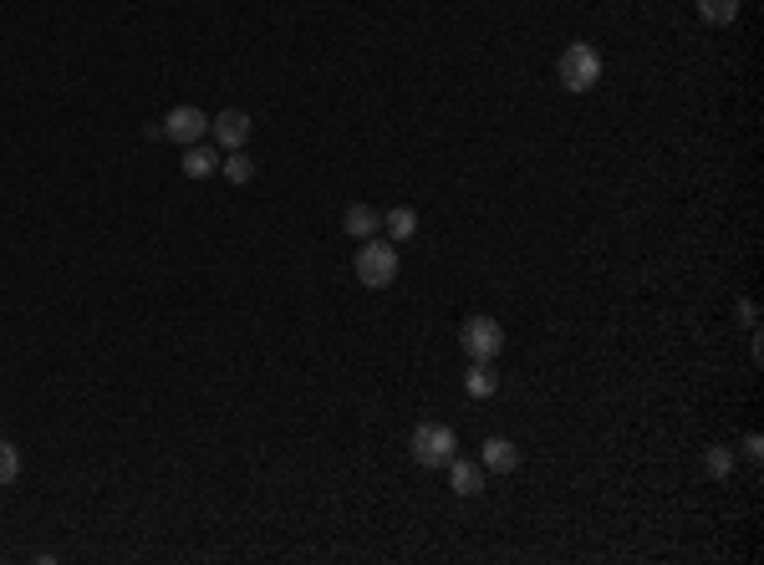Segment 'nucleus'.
<instances>
[{
	"label": "nucleus",
	"mask_w": 764,
	"mask_h": 565,
	"mask_svg": "<svg viewBox=\"0 0 764 565\" xmlns=\"http://www.w3.org/2000/svg\"><path fill=\"white\" fill-rule=\"evenodd\" d=\"M454 448H459V438H454L449 423H418L413 438H408V454H413V464H423V469H444V464L454 459Z\"/></svg>",
	"instance_id": "obj_3"
},
{
	"label": "nucleus",
	"mask_w": 764,
	"mask_h": 565,
	"mask_svg": "<svg viewBox=\"0 0 764 565\" xmlns=\"http://www.w3.org/2000/svg\"><path fill=\"white\" fill-rule=\"evenodd\" d=\"M556 77L566 92H591L596 82H602V51H596L591 41H571L561 51V62H556Z\"/></svg>",
	"instance_id": "obj_2"
},
{
	"label": "nucleus",
	"mask_w": 764,
	"mask_h": 565,
	"mask_svg": "<svg viewBox=\"0 0 764 565\" xmlns=\"http://www.w3.org/2000/svg\"><path fill=\"white\" fill-rule=\"evenodd\" d=\"M744 454H749V459H764V438H759V433L744 438Z\"/></svg>",
	"instance_id": "obj_17"
},
{
	"label": "nucleus",
	"mask_w": 764,
	"mask_h": 565,
	"mask_svg": "<svg viewBox=\"0 0 764 565\" xmlns=\"http://www.w3.org/2000/svg\"><path fill=\"white\" fill-rule=\"evenodd\" d=\"M250 128H255V123H250V112H240V107H225L220 118H209V133H214V143H220V148H230V153L250 143Z\"/></svg>",
	"instance_id": "obj_6"
},
{
	"label": "nucleus",
	"mask_w": 764,
	"mask_h": 565,
	"mask_svg": "<svg viewBox=\"0 0 764 565\" xmlns=\"http://www.w3.org/2000/svg\"><path fill=\"white\" fill-rule=\"evenodd\" d=\"M352 270H357V280H362L367 291H388L393 280H398V250H393V240H377V235L362 240Z\"/></svg>",
	"instance_id": "obj_1"
},
{
	"label": "nucleus",
	"mask_w": 764,
	"mask_h": 565,
	"mask_svg": "<svg viewBox=\"0 0 764 565\" xmlns=\"http://www.w3.org/2000/svg\"><path fill=\"white\" fill-rule=\"evenodd\" d=\"M220 174H225L230 184H250V179H255V163L245 158V148H235L230 158H220Z\"/></svg>",
	"instance_id": "obj_15"
},
{
	"label": "nucleus",
	"mask_w": 764,
	"mask_h": 565,
	"mask_svg": "<svg viewBox=\"0 0 764 565\" xmlns=\"http://www.w3.org/2000/svg\"><path fill=\"white\" fill-rule=\"evenodd\" d=\"M444 469H449V489H454L459 499H474V494L484 489V464H464V459H449Z\"/></svg>",
	"instance_id": "obj_8"
},
{
	"label": "nucleus",
	"mask_w": 764,
	"mask_h": 565,
	"mask_svg": "<svg viewBox=\"0 0 764 565\" xmlns=\"http://www.w3.org/2000/svg\"><path fill=\"white\" fill-rule=\"evenodd\" d=\"M739 321H744V326H754V321H759V311H754V301H739Z\"/></svg>",
	"instance_id": "obj_18"
},
{
	"label": "nucleus",
	"mask_w": 764,
	"mask_h": 565,
	"mask_svg": "<svg viewBox=\"0 0 764 565\" xmlns=\"http://www.w3.org/2000/svg\"><path fill=\"white\" fill-rule=\"evenodd\" d=\"M16 474H21V454H16V443L0 438V489L16 484Z\"/></svg>",
	"instance_id": "obj_16"
},
{
	"label": "nucleus",
	"mask_w": 764,
	"mask_h": 565,
	"mask_svg": "<svg viewBox=\"0 0 764 565\" xmlns=\"http://www.w3.org/2000/svg\"><path fill=\"white\" fill-rule=\"evenodd\" d=\"M459 347H464L469 362H495L505 352V326L495 316H469L459 326Z\"/></svg>",
	"instance_id": "obj_4"
},
{
	"label": "nucleus",
	"mask_w": 764,
	"mask_h": 565,
	"mask_svg": "<svg viewBox=\"0 0 764 565\" xmlns=\"http://www.w3.org/2000/svg\"><path fill=\"white\" fill-rule=\"evenodd\" d=\"M495 387H500L495 362H474V367H469V377H464V392H469V398H495Z\"/></svg>",
	"instance_id": "obj_12"
},
{
	"label": "nucleus",
	"mask_w": 764,
	"mask_h": 565,
	"mask_svg": "<svg viewBox=\"0 0 764 565\" xmlns=\"http://www.w3.org/2000/svg\"><path fill=\"white\" fill-rule=\"evenodd\" d=\"M209 174H220V153L209 143H189L184 148V179H209Z\"/></svg>",
	"instance_id": "obj_10"
},
{
	"label": "nucleus",
	"mask_w": 764,
	"mask_h": 565,
	"mask_svg": "<svg viewBox=\"0 0 764 565\" xmlns=\"http://www.w3.org/2000/svg\"><path fill=\"white\" fill-rule=\"evenodd\" d=\"M204 133H209V118H204V107H194V102H179V107H169L163 112V138H174V143H204Z\"/></svg>",
	"instance_id": "obj_5"
},
{
	"label": "nucleus",
	"mask_w": 764,
	"mask_h": 565,
	"mask_svg": "<svg viewBox=\"0 0 764 565\" xmlns=\"http://www.w3.org/2000/svg\"><path fill=\"white\" fill-rule=\"evenodd\" d=\"M479 464H484L489 474H515V469H520V448H515L510 438H484Z\"/></svg>",
	"instance_id": "obj_7"
},
{
	"label": "nucleus",
	"mask_w": 764,
	"mask_h": 565,
	"mask_svg": "<svg viewBox=\"0 0 764 565\" xmlns=\"http://www.w3.org/2000/svg\"><path fill=\"white\" fill-rule=\"evenodd\" d=\"M342 230H347V235L362 245V240H372V235L382 230V214H377V209H367V204H352V209L342 214Z\"/></svg>",
	"instance_id": "obj_9"
},
{
	"label": "nucleus",
	"mask_w": 764,
	"mask_h": 565,
	"mask_svg": "<svg viewBox=\"0 0 764 565\" xmlns=\"http://www.w3.org/2000/svg\"><path fill=\"white\" fill-rule=\"evenodd\" d=\"M703 474L708 479H729L734 474V448H724V443L708 448V454H703Z\"/></svg>",
	"instance_id": "obj_14"
},
{
	"label": "nucleus",
	"mask_w": 764,
	"mask_h": 565,
	"mask_svg": "<svg viewBox=\"0 0 764 565\" xmlns=\"http://www.w3.org/2000/svg\"><path fill=\"white\" fill-rule=\"evenodd\" d=\"M693 6L708 26H734L739 21V0H693Z\"/></svg>",
	"instance_id": "obj_13"
},
{
	"label": "nucleus",
	"mask_w": 764,
	"mask_h": 565,
	"mask_svg": "<svg viewBox=\"0 0 764 565\" xmlns=\"http://www.w3.org/2000/svg\"><path fill=\"white\" fill-rule=\"evenodd\" d=\"M382 230H388V240L393 245H408L413 235H418V214L403 204V209H388V214H382Z\"/></svg>",
	"instance_id": "obj_11"
}]
</instances>
